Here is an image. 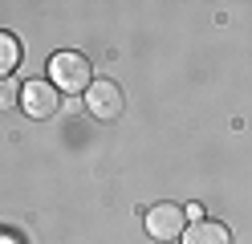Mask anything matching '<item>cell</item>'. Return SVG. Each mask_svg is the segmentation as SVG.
<instances>
[{"label": "cell", "instance_id": "6da1fadb", "mask_svg": "<svg viewBox=\"0 0 252 244\" xmlns=\"http://www.w3.org/2000/svg\"><path fill=\"white\" fill-rule=\"evenodd\" d=\"M49 73H53V86H61V94H86L94 81V65L86 53L61 49V53L49 57Z\"/></svg>", "mask_w": 252, "mask_h": 244}, {"label": "cell", "instance_id": "7a4b0ae2", "mask_svg": "<svg viewBox=\"0 0 252 244\" xmlns=\"http://www.w3.org/2000/svg\"><path fill=\"white\" fill-rule=\"evenodd\" d=\"M143 224H147V236H155V240H179L183 232H187V208L183 204H155L147 216H143Z\"/></svg>", "mask_w": 252, "mask_h": 244}, {"label": "cell", "instance_id": "3957f363", "mask_svg": "<svg viewBox=\"0 0 252 244\" xmlns=\"http://www.w3.org/2000/svg\"><path fill=\"white\" fill-rule=\"evenodd\" d=\"M126 106V94L118 81H110V77H98V81H90V90H86V110L94 114L98 122H114L118 114Z\"/></svg>", "mask_w": 252, "mask_h": 244}, {"label": "cell", "instance_id": "277c9868", "mask_svg": "<svg viewBox=\"0 0 252 244\" xmlns=\"http://www.w3.org/2000/svg\"><path fill=\"white\" fill-rule=\"evenodd\" d=\"M57 106H61V98H57L53 81H29V86H21V110L29 118H49Z\"/></svg>", "mask_w": 252, "mask_h": 244}, {"label": "cell", "instance_id": "5b68a950", "mask_svg": "<svg viewBox=\"0 0 252 244\" xmlns=\"http://www.w3.org/2000/svg\"><path fill=\"white\" fill-rule=\"evenodd\" d=\"M179 244H232V232L224 224H216V220H195L179 236Z\"/></svg>", "mask_w": 252, "mask_h": 244}, {"label": "cell", "instance_id": "8992f818", "mask_svg": "<svg viewBox=\"0 0 252 244\" xmlns=\"http://www.w3.org/2000/svg\"><path fill=\"white\" fill-rule=\"evenodd\" d=\"M21 65V41L12 37V33H4L0 29V81H4L12 70Z\"/></svg>", "mask_w": 252, "mask_h": 244}, {"label": "cell", "instance_id": "52a82bcc", "mask_svg": "<svg viewBox=\"0 0 252 244\" xmlns=\"http://www.w3.org/2000/svg\"><path fill=\"white\" fill-rule=\"evenodd\" d=\"M17 102H21V86L12 77H4V81H0V110H12Z\"/></svg>", "mask_w": 252, "mask_h": 244}]
</instances>
